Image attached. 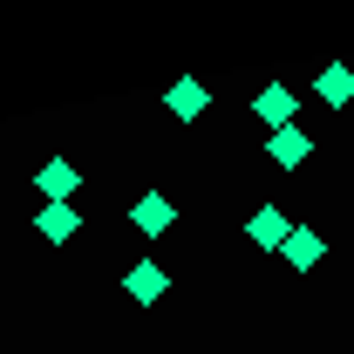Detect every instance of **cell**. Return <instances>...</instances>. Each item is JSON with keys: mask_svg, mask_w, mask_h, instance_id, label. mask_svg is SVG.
<instances>
[{"mask_svg": "<svg viewBox=\"0 0 354 354\" xmlns=\"http://www.w3.org/2000/svg\"><path fill=\"white\" fill-rule=\"evenodd\" d=\"M35 184L48 191V205H68V198H75V184H82V171L55 157V164H41V171H35Z\"/></svg>", "mask_w": 354, "mask_h": 354, "instance_id": "obj_1", "label": "cell"}, {"mask_svg": "<svg viewBox=\"0 0 354 354\" xmlns=\"http://www.w3.org/2000/svg\"><path fill=\"white\" fill-rule=\"evenodd\" d=\"M75 225H82V212H75V205H41V218H35V232L62 245V239H75Z\"/></svg>", "mask_w": 354, "mask_h": 354, "instance_id": "obj_2", "label": "cell"}, {"mask_svg": "<svg viewBox=\"0 0 354 354\" xmlns=\"http://www.w3.org/2000/svg\"><path fill=\"white\" fill-rule=\"evenodd\" d=\"M130 218H136V232H150V239H157V232H164V225L177 218V205H171V198H157V191H150V198H136V212H130Z\"/></svg>", "mask_w": 354, "mask_h": 354, "instance_id": "obj_3", "label": "cell"}, {"mask_svg": "<svg viewBox=\"0 0 354 354\" xmlns=\"http://www.w3.org/2000/svg\"><path fill=\"white\" fill-rule=\"evenodd\" d=\"M313 95L341 109V102H354V75H348V68H341V62H334V68H320V75H313Z\"/></svg>", "mask_w": 354, "mask_h": 354, "instance_id": "obj_4", "label": "cell"}, {"mask_svg": "<svg viewBox=\"0 0 354 354\" xmlns=\"http://www.w3.org/2000/svg\"><path fill=\"white\" fill-rule=\"evenodd\" d=\"M164 102H171V116H198V109H205V82H177Z\"/></svg>", "mask_w": 354, "mask_h": 354, "instance_id": "obj_5", "label": "cell"}, {"mask_svg": "<svg viewBox=\"0 0 354 354\" xmlns=\"http://www.w3.org/2000/svg\"><path fill=\"white\" fill-rule=\"evenodd\" d=\"M307 150H313V143H307V130H279V136H272V157H279V164H300Z\"/></svg>", "mask_w": 354, "mask_h": 354, "instance_id": "obj_6", "label": "cell"}, {"mask_svg": "<svg viewBox=\"0 0 354 354\" xmlns=\"http://www.w3.org/2000/svg\"><path fill=\"white\" fill-rule=\"evenodd\" d=\"M252 109H259L266 123H286V116H293V95H286V88H266V95L252 102Z\"/></svg>", "mask_w": 354, "mask_h": 354, "instance_id": "obj_7", "label": "cell"}, {"mask_svg": "<svg viewBox=\"0 0 354 354\" xmlns=\"http://www.w3.org/2000/svg\"><path fill=\"white\" fill-rule=\"evenodd\" d=\"M123 286H130L136 300H157V293H164V272H157V266H136V272L123 279Z\"/></svg>", "mask_w": 354, "mask_h": 354, "instance_id": "obj_8", "label": "cell"}, {"mask_svg": "<svg viewBox=\"0 0 354 354\" xmlns=\"http://www.w3.org/2000/svg\"><path fill=\"white\" fill-rule=\"evenodd\" d=\"M252 239H259V245H279V239H293V232H286L279 212H259V218H252Z\"/></svg>", "mask_w": 354, "mask_h": 354, "instance_id": "obj_9", "label": "cell"}, {"mask_svg": "<svg viewBox=\"0 0 354 354\" xmlns=\"http://www.w3.org/2000/svg\"><path fill=\"white\" fill-rule=\"evenodd\" d=\"M286 259H293V266H313V259H320V239H313V232H293V239H286Z\"/></svg>", "mask_w": 354, "mask_h": 354, "instance_id": "obj_10", "label": "cell"}]
</instances>
